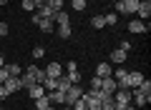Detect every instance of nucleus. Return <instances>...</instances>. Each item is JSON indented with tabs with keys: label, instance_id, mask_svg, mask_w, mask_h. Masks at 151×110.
I'll use <instances>...</instances> for the list:
<instances>
[{
	"label": "nucleus",
	"instance_id": "f257e3e1",
	"mask_svg": "<svg viewBox=\"0 0 151 110\" xmlns=\"http://www.w3.org/2000/svg\"><path fill=\"white\" fill-rule=\"evenodd\" d=\"M83 93H86V90L81 88V83L70 85V88H68V90L63 93V105H73V103H76L78 98H83Z\"/></svg>",
	"mask_w": 151,
	"mask_h": 110
},
{
	"label": "nucleus",
	"instance_id": "f03ea898",
	"mask_svg": "<svg viewBox=\"0 0 151 110\" xmlns=\"http://www.w3.org/2000/svg\"><path fill=\"white\" fill-rule=\"evenodd\" d=\"M98 90H101L103 98H108V95H113L116 90H119V85H116L113 78H101V88H98Z\"/></svg>",
	"mask_w": 151,
	"mask_h": 110
},
{
	"label": "nucleus",
	"instance_id": "7ed1b4c3",
	"mask_svg": "<svg viewBox=\"0 0 151 110\" xmlns=\"http://www.w3.org/2000/svg\"><path fill=\"white\" fill-rule=\"evenodd\" d=\"M139 10V0H119L116 3V13H134Z\"/></svg>",
	"mask_w": 151,
	"mask_h": 110
},
{
	"label": "nucleus",
	"instance_id": "20e7f679",
	"mask_svg": "<svg viewBox=\"0 0 151 110\" xmlns=\"http://www.w3.org/2000/svg\"><path fill=\"white\" fill-rule=\"evenodd\" d=\"M111 78L116 80L119 88H129V70H126V68H116V70L111 73Z\"/></svg>",
	"mask_w": 151,
	"mask_h": 110
},
{
	"label": "nucleus",
	"instance_id": "39448f33",
	"mask_svg": "<svg viewBox=\"0 0 151 110\" xmlns=\"http://www.w3.org/2000/svg\"><path fill=\"white\" fill-rule=\"evenodd\" d=\"M129 33H134V35H146L149 33V23H144V20H131L129 23Z\"/></svg>",
	"mask_w": 151,
	"mask_h": 110
},
{
	"label": "nucleus",
	"instance_id": "423d86ee",
	"mask_svg": "<svg viewBox=\"0 0 151 110\" xmlns=\"http://www.w3.org/2000/svg\"><path fill=\"white\" fill-rule=\"evenodd\" d=\"M136 15H139V20L149 23V18H151V0H141V3H139V10H136Z\"/></svg>",
	"mask_w": 151,
	"mask_h": 110
},
{
	"label": "nucleus",
	"instance_id": "0eeeda50",
	"mask_svg": "<svg viewBox=\"0 0 151 110\" xmlns=\"http://www.w3.org/2000/svg\"><path fill=\"white\" fill-rule=\"evenodd\" d=\"M3 85H5V90H8V93H18V90H23V83H20V75H10V78H8L5 80V83H3Z\"/></svg>",
	"mask_w": 151,
	"mask_h": 110
},
{
	"label": "nucleus",
	"instance_id": "6e6552de",
	"mask_svg": "<svg viewBox=\"0 0 151 110\" xmlns=\"http://www.w3.org/2000/svg\"><path fill=\"white\" fill-rule=\"evenodd\" d=\"M43 70H45L48 78H60V75H63V65H60V63H48Z\"/></svg>",
	"mask_w": 151,
	"mask_h": 110
},
{
	"label": "nucleus",
	"instance_id": "1a4fd4ad",
	"mask_svg": "<svg viewBox=\"0 0 151 110\" xmlns=\"http://www.w3.org/2000/svg\"><path fill=\"white\" fill-rule=\"evenodd\" d=\"M25 73H28V75H33V78H35V83L43 85V80H45V70H43V68H38V65H30Z\"/></svg>",
	"mask_w": 151,
	"mask_h": 110
},
{
	"label": "nucleus",
	"instance_id": "9d476101",
	"mask_svg": "<svg viewBox=\"0 0 151 110\" xmlns=\"http://www.w3.org/2000/svg\"><path fill=\"white\" fill-rule=\"evenodd\" d=\"M144 80H146L144 73H139V70H131V73H129V88H139Z\"/></svg>",
	"mask_w": 151,
	"mask_h": 110
},
{
	"label": "nucleus",
	"instance_id": "9b49d317",
	"mask_svg": "<svg viewBox=\"0 0 151 110\" xmlns=\"http://www.w3.org/2000/svg\"><path fill=\"white\" fill-rule=\"evenodd\" d=\"M108 58H111V63L124 65V63H126V58H129V53H124V50H119V48H116V50H111V55H108Z\"/></svg>",
	"mask_w": 151,
	"mask_h": 110
},
{
	"label": "nucleus",
	"instance_id": "f8f14e48",
	"mask_svg": "<svg viewBox=\"0 0 151 110\" xmlns=\"http://www.w3.org/2000/svg\"><path fill=\"white\" fill-rule=\"evenodd\" d=\"M111 73H113V68L108 63H98V68H96V75L98 78H111Z\"/></svg>",
	"mask_w": 151,
	"mask_h": 110
},
{
	"label": "nucleus",
	"instance_id": "ddd939ff",
	"mask_svg": "<svg viewBox=\"0 0 151 110\" xmlns=\"http://www.w3.org/2000/svg\"><path fill=\"white\" fill-rule=\"evenodd\" d=\"M70 85H73V83L68 80V75H60V78L55 80V90H60V93H65V90H68Z\"/></svg>",
	"mask_w": 151,
	"mask_h": 110
},
{
	"label": "nucleus",
	"instance_id": "4468645a",
	"mask_svg": "<svg viewBox=\"0 0 151 110\" xmlns=\"http://www.w3.org/2000/svg\"><path fill=\"white\" fill-rule=\"evenodd\" d=\"M25 93L30 95L33 100H35V98H40V95H45V88H43V85H40V83H35V85H33V88H28Z\"/></svg>",
	"mask_w": 151,
	"mask_h": 110
},
{
	"label": "nucleus",
	"instance_id": "2eb2a0df",
	"mask_svg": "<svg viewBox=\"0 0 151 110\" xmlns=\"http://www.w3.org/2000/svg\"><path fill=\"white\" fill-rule=\"evenodd\" d=\"M53 23H55V25H70V18H68V13H65V10H58V13H55V18H53Z\"/></svg>",
	"mask_w": 151,
	"mask_h": 110
},
{
	"label": "nucleus",
	"instance_id": "dca6fc26",
	"mask_svg": "<svg viewBox=\"0 0 151 110\" xmlns=\"http://www.w3.org/2000/svg\"><path fill=\"white\" fill-rule=\"evenodd\" d=\"M35 13H38V15H40V20H53V18H55V13L50 10L48 5H43V8H38Z\"/></svg>",
	"mask_w": 151,
	"mask_h": 110
},
{
	"label": "nucleus",
	"instance_id": "f3484780",
	"mask_svg": "<svg viewBox=\"0 0 151 110\" xmlns=\"http://www.w3.org/2000/svg\"><path fill=\"white\" fill-rule=\"evenodd\" d=\"M45 108H50L48 95H40V98H35V105H33V110H45Z\"/></svg>",
	"mask_w": 151,
	"mask_h": 110
},
{
	"label": "nucleus",
	"instance_id": "a211bd4d",
	"mask_svg": "<svg viewBox=\"0 0 151 110\" xmlns=\"http://www.w3.org/2000/svg\"><path fill=\"white\" fill-rule=\"evenodd\" d=\"M38 28H40V30H43L45 35L55 33V23H53V20H40V23H38Z\"/></svg>",
	"mask_w": 151,
	"mask_h": 110
},
{
	"label": "nucleus",
	"instance_id": "6ab92c4d",
	"mask_svg": "<svg viewBox=\"0 0 151 110\" xmlns=\"http://www.w3.org/2000/svg\"><path fill=\"white\" fill-rule=\"evenodd\" d=\"M48 100H50V105H63V93H60V90H50Z\"/></svg>",
	"mask_w": 151,
	"mask_h": 110
},
{
	"label": "nucleus",
	"instance_id": "aec40b11",
	"mask_svg": "<svg viewBox=\"0 0 151 110\" xmlns=\"http://www.w3.org/2000/svg\"><path fill=\"white\" fill-rule=\"evenodd\" d=\"M70 33H73V30H70V25H55V35H60L63 40H68Z\"/></svg>",
	"mask_w": 151,
	"mask_h": 110
},
{
	"label": "nucleus",
	"instance_id": "412c9836",
	"mask_svg": "<svg viewBox=\"0 0 151 110\" xmlns=\"http://www.w3.org/2000/svg\"><path fill=\"white\" fill-rule=\"evenodd\" d=\"M91 28H96V30L106 28V20H103V15H93V18H91Z\"/></svg>",
	"mask_w": 151,
	"mask_h": 110
},
{
	"label": "nucleus",
	"instance_id": "4be33fe9",
	"mask_svg": "<svg viewBox=\"0 0 151 110\" xmlns=\"http://www.w3.org/2000/svg\"><path fill=\"white\" fill-rule=\"evenodd\" d=\"M98 110H116V103H113V98H111V95L101 100V108H98Z\"/></svg>",
	"mask_w": 151,
	"mask_h": 110
},
{
	"label": "nucleus",
	"instance_id": "5701e85b",
	"mask_svg": "<svg viewBox=\"0 0 151 110\" xmlns=\"http://www.w3.org/2000/svg\"><path fill=\"white\" fill-rule=\"evenodd\" d=\"M103 20H106V25H116V23H119V13H106Z\"/></svg>",
	"mask_w": 151,
	"mask_h": 110
},
{
	"label": "nucleus",
	"instance_id": "b1692460",
	"mask_svg": "<svg viewBox=\"0 0 151 110\" xmlns=\"http://www.w3.org/2000/svg\"><path fill=\"white\" fill-rule=\"evenodd\" d=\"M5 70H8V75H20V73H23L20 65H15V63H8V65H5Z\"/></svg>",
	"mask_w": 151,
	"mask_h": 110
},
{
	"label": "nucleus",
	"instance_id": "393cba45",
	"mask_svg": "<svg viewBox=\"0 0 151 110\" xmlns=\"http://www.w3.org/2000/svg\"><path fill=\"white\" fill-rule=\"evenodd\" d=\"M33 58H35V60L45 58V48H43V45H35V48H33Z\"/></svg>",
	"mask_w": 151,
	"mask_h": 110
},
{
	"label": "nucleus",
	"instance_id": "a878e982",
	"mask_svg": "<svg viewBox=\"0 0 151 110\" xmlns=\"http://www.w3.org/2000/svg\"><path fill=\"white\" fill-rule=\"evenodd\" d=\"M48 8L53 13H58V10H63V0H48Z\"/></svg>",
	"mask_w": 151,
	"mask_h": 110
},
{
	"label": "nucleus",
	"instance_id": "bb28decb",
	"mask_svg": "<svg viewBox=\"0 0 151 110\" xmlns=\"http://www.w3.org/2000/svg\"><path fill=\"white\" fill-rule=\"evenodd\" d=\"M70 108H73V110H88V105H86V100H83V98H78Z\"/></svg>",
	"mask_w": 151,
	"mask_h": 110
},
{
	"label": "nucleus",
	"instance_id": "cd10ccee",
	"mask_svg": "<svg viewBox=\"0 0 151 110\" xmlns=\"http://www.w3.org/2000/svg\"><path fill=\"white\" fill-rule=\"evenodd\" d=\"M70 8L73 10H86V0H70Z\"/></svg>",
	"mask_w": 151,
	"mask_h": 110
},
{
	"label": "nucleus",
	"instance_id": "c85d7f7f",
	"mask_svg": "<svg viewBox=\"0 0 151 110\" xmlns=\"http://www.w3.org/2000/svg\"><path fill=\"white\" fill-rule=\"evenodd\" d=\"M23 10H28V13H35L38 8H35V3H33V0H23Z\"/></svg>",
	"mask_w": 151,
	"mask_h": 110
},
{
	"label": "nucleus",
	"instance_id": "c756f323",
	"mask_svg": "<svg viewBox=\"0 0 151 110\" xmlns=\"http://www.w3.org/2000/svg\"><path fill=\"white\" fill-rule=\"evenodd\" d=\"M68 80H70V83H81V73H78V70H73V73H68Z\"/></svg>",
	"mask_w": 151,
	"mask_h": 110
},
{
	"label": "nucleus",
	"instance_id": "7c9ffc66",
	"mask_svg": "<svg viewBox=\"0 0 151 110\" xmlns=\"http://www.w3.org/2000/svg\"><path fill=\"white\" fill-rule=\"evenodd\" d=\"M98 88H101V78L93 75V78H91V90H98Z\"/></svg>",
	"mask_w": 151,
	"mask_h": 110
},
{
	"label": "nucleus",
	"instance_id": "2f4dec72",
	"mask_svg": "<svg viewBox=\"0 0 151 110\" xmlns=\"http://www.w3.org/2000/svg\"><path fill=\"white\" fill-rule=\"evenodd\" d=\"M8 78H10V75H8V70H5V65H0V85L5 83Z\"/></svg>",
	"mask_w": 151,
	"mask_h": 110
},
{
	"label": "nucleus",
	"instance_id": "473e14b6",
	"mask_svg": "<svg viewBox=\"0 0 151 110\" xmlns=\"http://www.w3.org/2000/svg\"><path fill=\"white\" fill-rule=\"evenodd\" d=\"M131 48H134V45H131V40H121V45H119V50H124V53H129Z\"/></svg>",
	"mask_w": 151,
	"mask_h": 110
},
{
	"label": "nucleus",
	"instance_id": "72a5a7b5",
	"mask_svg": "<svg viewBox=\"0 0 151 110\" xmlns=\"http://www.w3.org/2000/svg\"><path fill=\"white\" fill-rule=\"evenodd\" d=\"M8 95H10V93H8V90H5V85H0V103H3V100H5Z\"/></svg>",
	"mask_w": 151,
	"mask_h": 110
},
{
	"label": "nucleus",
	"instance_id": "f704fd0d",
	"mask_svg": "<svg viewBox=\"0 0 151 110\" xmlns=\"http://www.w3.org/2000/svg\"><path fill=\"white\" fill-rule=\"evenodd\" d=\"M0 35H3V38L8 35V23H0Z\"/></svg>",
	"mask_w": 151,
	"mask_h": 110
},
{
	"label": "nucleus",
	"instance_id": "c9c22d12",
	"mask_svg": "<svg viewBox=\"0 0 151 110\" xmlns=\"http://www.w3.org/2000/svg\"><path fill=\"white\" fill-rule=\"evenodd\" d=\"M35 3V8H43V5H48V0H33Z\"/></svg>",
	"mask_w": 151,
	"mask_h": 110
},
{
	"label": "nucleus",
	"instance_id": "e433bc0d",
	"mask_svg": "<svg viewBox=\"0 0 151 110\" xmlns=\"http://www.w3.org/2000/svg\"><path fill=\"white\" fill-rule=\"evenodd\" d=\"M124 110H139V108H136V105H126Z\"/></svg>",
	"mask_w": 151,
	"mask_h": 110
},
{
	"label": "nucleus",
	"instance_id": "4c0bfd02",
	"mask_svg": "<svg viewBox=\"0 0 151 110\" xmlns=\"http://www.w3.org/2000/svg\"><path fill=\"white\" fill-rule=\"evenodd\" d=\"M63 110H73V108H70V105H63Z\"/></svg>",
	"mask_w": 151,
	"mask_h": 110
},
{
	"label": "nucleus",
	"instance_id": "58836bf2",
	"mask_svg": "<svg viewBox=\"0 0 151 110\" xmlns=\"http://www.w3.org/2000/svg\"><path fill=\"white\" fill-rule=\"evenodd\" d=\"M5 3H8V0H0V5H5Z\"/></svg>",
	"mask_w": 151,
	"mask_h": 110
},
{
	"label": "nucleus",
	"instance_id": "ea45409f",
	"mask_svg": "<svg viewBox=\"0 0 151 110\" xmlns=\"http://www.w3.org/2000/svg\"><path fill=\"white\" fill-rule=\"evenodd\" d=\"M0 65H5V60H3V58H0Z\"/></svg>",
	"mask_w": 151,
	"mask_h": 110
},
{
	"label": "nucleus",
	"instance_id": "a19ab883",
	"mask_svg": "<svg viewBox=\"0 0 151 110\" xmlns=\"http://www.w3.org/2000/svg\"><path fill=\"white\" fill-rule=\"evenodd\" d=\"M45 110H55V108H53V105H50V108H45Z\"/></svg>",
	"mask_w": 151,
	"mask_h": 110
},
{
	"label": "nucleus",
	"instance_id": "79ce46f5",
	"mask_svg": "<svg viewBox=\"0 0 151 110\" xmlns=\"http://www.w3.org/2000/svg\"><path fill=\"white\" fill-rule=\"evenodd\" d=\"M0 110H5V108H3V105H0Z\"/></svg>",
	"mask_w": 151,
	"mask_h": 110
},
{
	"label": "nucleus",
	"instance_id": "37998d69",
	"mask_svg": "<svg viewBox=\"0 0 151 110\" xmlns=\"http://www.w3.org/2000/svg\"><path fill=\"white\" fill-rule=\"evenodd\" d=\"M139 3H141V0H139Z\"/></svg>",
	"mask_w": 151,
	"mask_h": 110
}]
</instances>
